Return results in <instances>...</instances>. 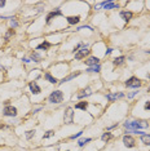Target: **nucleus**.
<instances>
[{
	"mask_svg": "<svg viewBox=\"0 0 150 151\" xmlns=\"http://www.w3.org/2000/svg\"><path fill=\"white\" fill-rule=\"evenodd\" d=\"M124 128H126L128 132L140 130V129H144V128H147V123L144 121V120H132V121L124 123Z\"/></svg>",
	"mask_w": 150,
	"mask_h": 151,
	"instance_id": "1",
	"label": "nucleus"
},
{
	"mask_svg": "<svg viewBox=\"0 0 150 151\" xmlns=\"http://www.w3.org/2000/svg\"><path fill=\"white\" fill-rule=\"evenodd\" d=\"M48 101L51 102V103H61V102L64 101V92L59 91V89L52 92L48 97Z\"/></svg>",
	"mask_w": 150,
	"mask_h": 151,
	"instance_id": "2",
	"label": "nucleus"
},
{
	"mask_svg": "<svg viewBox=\"0 0 150 151\" xmlns=\"http://www.w3.org/2000/svg\"><path fill=\"white\" fill-rule=\"evenodd\" d=\"M141 84H142L141 80H140L137 76H131V78L126 81V87H127V88H134V89H137V88H140V87H141Z\"/></svg>",
	"mask_w": 150,
	"mask_h": 151,
	"instance_id": "3",
	"label": "nucleus"
},
{
	"mask_svg": "<svg viewBox=\"0 0 150 151\" xmlns=\"http://www.w3.org/2000/svg\"><path fill=\"white\" fill-rule=\"evenodd\" d=\"M64 121H65V124H72L74 123V109L72 107H67L65 110Z\"/></svg>",
	"mask_w": 150,
	"mask_h": 151,
	"instance_id": "4",
	"label": "nucleus"
},
{
	"mask_svg": "<svg viewBox=\"0 0 150 151\" xmlns=\"http://www.w3.org/2000/svg\"><path fill=\"white\" fill-rule=\"evenodd\" d=\"M3 115H4V116H9V117H14V116H17V109H16L14 106L7 105V106L3 109Z\"/></svg>",
	"mask_w": 150,
	"mask_h": 151,
	"instance_id": "5",
	"label": "nucleus"
},
{
	"mask_svg": "<svg viewBox=\"0 0 150 151\" xmlns=\"http://www.w3.org/2000/svg\"><path fill=\"white\" fill-rule=\"evenodd\" d=\"M123 145L127 148H133L136 146V141H134V138L132 136L126 134V136H123Z\"/></svg>",
	"mask_w": 150,
	"mask_h": 151,
	"instance_id": "6",
	"label": "nucleus"
},
{
	"mask_svg": "<svg viewBox=\"0 0 150 151\" xmlns=\"http://www.w3.org/2000/svg\"><path fill=\"white\" fill-rule=\"evenodd\" d=\"M89 53H91V50L88 49L87 47L82 48V49H79V50L75 52V60H83V58H85Z\"/></svg>",
	"mask_w": 150,
	"mask_h": 151,
	"instance_id": "7",
	"label": "nucleus"
},
{
	"mask_svg": "<svg viewBox=\"0 0 150 151\" xmlns=\"http://www.w3.org/2000/svg\"><path fill=\"white\" fill-rule=\"evenodd\" d=\"M58 16H62V12L59 11V9H56V11L49 12V13L47 14V17H45V22H47V25H49V23H51L52 19L56 18V17H58Z\"/></svg>",
	"mask_w": 150,
	"mask_h": 151,
	"instance_id": "8",
	"label": "nucleus"
},
{
	"mask_svg": "<svg viewBox=\"0 0 150 151\" xmlns=\"http://www.w3.org/2000/svg\"><path fill=\"white\" fill-rule=\"evenodd\" d=\"M92 89L89 88V87H87V88H84V89H82L80 91V93H78V98L79 99H83V98H85V97H89V96H92Z\"/></svg>",
	"mask_w": 150,
	"mask_h": 151,
	"instance_id": "9",
	"label": "nucleus"
},
{
	"mask_svg": "<svg viewBox=\"0 0 150 151\" xmlns=\"http://www.w3.org/2000/svg\"><path fill=\"white\" fill-rule=\"evenodd\" d=\"M124 97V93H122V92H118V93H109V94H106V99H109V101H111V102H114V101H116L118 98H123Z\"/></svg>",
	"mask_w": 150,
	"mask_h": 151,
	"instance_id": "10",
	"label": "nucleus"
},
{
	"mask_svg": "<svg viewBox=\"0 0 150 151\" xmlns=\"http://www.w3.org/2000/svg\"><path fill=\"white\" fill-rule=\"evenodd\" d=\"M28 88H30L31 93L32 94H39L41 92V88L38 85V83L36 81H30V84H28Z\"/></svg>",
	"mask_w": 150,
	"mask_h": 151,
	"instance_id": "11",
	"label": "nucleus"
},
{
	"mask_svg": "<svg viewBox=\"0 0 150 151\" xmlns=\"http://www.w3.org/2000/svg\"><path fill=\"white\" fill-rule=\"evenodd\" d=\"M120 17L122 19H123L124 22H128L132 19V17H133V13H132L131 11H122L120 12Z\"/></svg>",
	"mask_w": 150,
	"mask_h": 151,
	"instance_id": "12",
	"label": "nucleus"
},
{
	"mask_svg": "<svg viewBox=\"0 0 150 151\" xmlns=\"http://www.w3.org/2000/svg\"><path fill=\"white\" fill-rule=\"evenodd\" d=\"M98 62H100V58H97V57H89L84 61V63L88 66V67H92V66L98 65Z\"/></svg>",
	"mask_w": 150,
	"mask_h": 151,
	"instance_id": "13",
	"label": "nucleus"
},
{
	"mask_svg": "<svg viewBox=\"0 0 150 151\" xmlns=\"http://www.w3.org/2000/svg\"><path fill=\"white\" fill-rule=\"evenodd\" d=\"M80 75V71H78V72H72V74H69L67 76H65L64 79H62L61 81H59L58 84H65V83H67V81H70V80H72V79H75L76 76H79Z\"/></svg>",
	"mask_w": 150,
	"mask_h": 151,
	"instance_id": "14",
	"label": "nucleus"
},
{
	"mask_svg": "<svg viewBox=\"0 0 150 151\" xmlns=\"http://www.w3.org/2000/svg\"><path fill=\"white\" fill-rule=\"evenodd\" d=\"M66 21L69 25H78L80 22V16H69L66 17Z\"/></svg>",
	"mask_w": 150,
	"mask_h": 151,
	"instance_id": "15",
	"label": "nucleus"
},
{
	"mask_svg": "<svg viewBox=\"0 0 150 151\" xmlns=\"http://www.w3.org/2000/svg\"><path fill=\"white\" fill-rule=\"evenodd\" d=\"M103 9H106V11H110V9H115L118 8V4L113 3L111 0H107V1H103Z\"/></svg>",
	"mask_w": 150,
	"mask_h": 151,
	"instance_id": "16",
	"label": "nucleus"
},
{
	"mask_svg": "<svg viewBox=\"0 0 150 151\" xmlns=\"http://www.w3.org/2000/svg\"><path fill=\"white\" fill-rule=\"evenodd\" d=\"M88 102L87 101H80V102H78L76 105H75V109L76 110H82V111H85L87 110V107H88Z\"/></svg>",
	"mask_w": 150,
	"mask_h": 151,
	"instance_id": "17",
	"label": "nucleus"
},
{
	"mask_svg": "<svg viewBox=\"0 0 150 151\" xmlns=\"http://www.w3.org/2000/svg\"><path fill=\"white\" fill-rule=\"evenodd\" d=\"M44 79H45L48 83H51V84H56L57 81H58L53 75H52L51 72H45V74H44Z\"/></svg>",
	"mask_w": 150,
	"mask_h": 151,
	"instance_id": "18",
	"label": "nucleus"
},
{
	"mask_svg": "<svg viewBox=\"0 0 150 151\" xmlns=\"http://www.w3.org/2000/svg\"><path fill=\"white\" fill-rule=\"evenodd\" d=\"M51 47H52V44L49 42H43L41 44H39L38 47H36V50H47Z\"/></svg>",
	"mask_w": 150,
	"mask_h": 151,
	"instance_id": "19",
	"label": "nucleus"
},
{
	"mask_svg": "<svg viewBox=\"0 0 150 151\" xmlns=\"http://www.w3.org/2000/svg\"><path fill=\"white\" fill-rule=\"evenodd\" d=\"M124 61H126V57H124V56H119V57L114 58L113 65L114 66H120V65H123L124 63Z\"/></svg>",
	"mask_w": 150,
	"mask_h": 151,
	"instance_id": "20",
	"label": "nucleus"
},
{
	"mask_svg": "<svg viewBox=\"0 0 150 151\" xmlns=\"http://www.w3.org/2000/svg\"><path fill=\"white\" fill-rule=\"evenodd\" d=\"M113 137H114L113 133H110V132H105V133H102V136H101V140H102L103 142H109V141H110Z\"/></svg>",
	"mask_w": 150,
	"mask_h": 151,
	"instance_id": "21",
	"label": "nucleus"
},
{
	"mask_svg": "<svg viewBox=\"0 0 150 151\" xmlns=\"http://www.w3.org/2000/svg\"><path fill=\"white\" fill-rule=\"evenodd\" d=\"M100 70H101V66H100V63L98 65H96V66H92V67H87V72H100Z\"/></svg>",
	"mask_w": 150,
	"mask_h": 151,
	"instance_id": "22",
	"label": "nucleus"
},
{
	"mask_svg": "<svg viewBox=\"0 0 150 151\" xmlns=\"http://www.w3.org/2000/svg\"><path fill=\"white\" fill-rule=\"evenodd\" d=\"M141 142L145 146H150V134H144L141 136Z\"/></svg>",
	"mask_w": 150,
	"mask_h": 151,
	"instance_id": "23",
	"label": "nucleus"
},
{
	"mask_svg": "<svg viewBox=\"0 0 150 151\" xmlns=\"http://www.w3.org/2000/svg\"><path fill=\"white\" fill-rule=\"evenodd\" d=\"M92 141V138H82V140L78 141V146L79 147H83V146H85L88 142H91Z\"/></svg>",
	"mask_w": 150,
	"mask_h": 151,
	"instance_id": "24",
	"label": "nucleus"
},
{
	"mask_svg": "<svg viewBox=\"0 0 150 151\" xmlns=\"http://www.w3.org/2000/svg\"><path fill=\"white\" fill-rule=\"evenodd\" d=\"M13 35H14V30L13 29H9L7 31V34L4 35V40H9V38H12Z\"/></svg>",
	"mask_w": 150,
	"mask_h": 151,
	"instance_id": "25",
	"label": "nucleus"
},
{
	"mask_svg": "<svg viewBox=\"0 0 150 151\" xmlns=\"http://www.w3.org/2000/svg\"><path fill=\"white\" fill-rule=\"evenodd\" d=\"M39 60H40V54H38L36 52L31 53V61H34V62H39Z\"/></svg>",
	"mask_w": 150,
	"mask_h": 151,
	"instance_id": "26",
	"label": "nucleus"
},
{
	"mask_svg": "<svg viewBox=\"0 0 150 151\" xmlns=\"http://www.w3.org/2000/svg\"><path fill=\"white\" fill-rule=\"evenodd\" d=\"M54 133H56V132H54V130H48V132H47L43 136V138H44V140H47V138H51V137H53V136H54Z\"/></svg>",
	"mask_w": 150,
	"mask_h": 151,
	"instance_id": "27",
	"label": "nucleus"
},
{
	"mask_svg": "<svg viewBox=\"0 0 150 151\" xmlns=\"http://www.w3.org/2000/svg\"><path fill=\"white\" fill-rule=\"evenodd\" d=\"M34 136H35V130H28V132L26 133V138H27V140H31Z\"/></svg>",
	"mask_w": 150,
	"mask_h": 151,
	"instance_id": "28",
	"label": "nucleus"
},
{
	"mask_svg": "<svg viewBox=\"0 0 150 151\" xmlns=\"http://www.w3.org/2000/svg\"><path fill=\"white\" fill-rule=\"evenodd\" d=\"M10 26H12V29H16V27H18V22L14 18H12L10 19Z\"/></svg>",
	"mask_w": 150,
	"mask_h": 151,
	"instance_id": "29",
	"label": "nucleus"
},
{
	"mask_svg": "<svg viewBox=\"0 0 150 151\" xmlns=\"http://www.w3.org/2000/svg\"><path fill=\"white\" fill-rule=\"evenodd\" d=\"M144 110H145V111H150V101H146V102H145Z\"/></svg>",
	"mask_w": 150,
	"mask_h": 151,
	"instance_id": "30",
	"label": "nucleus"
},
{
	"mask_svg": "<svg viewBox=\"0 0 150 151\" xmlns=\"http://www.w3.org/2000/svg\"><path fill=\"white\" fill-rule=\"evenodd\" d=\"M82 134H83V132H79V133H76V134H72V136H70V138H71V140H75V138H79Z\"/></svg>",
	"mask_w": 150,
	"mask_h": 151,
	"instance_id": "31",
	"label": "nucleus"
},
{
	"mask_svg": "<svg viewBox=\"0 0 150 151\" xmlns=\"http://www.w3.org/2000/svg\"><path fill=\"white\" fill-rule=\"evenodd\" d=\"M136 94H137V92H132V93H129L127 97H128V98H133V97L136 96Z\"/></svg>",
	"mask_w": 150,
	"mask_h": 151,
	"instance_id": "32",
	"label": "nucleus"
},
{
	"mask_svg": "<svg viewBox=\"0 0 150 151\" xmlns=\"http://www.w3.org/2000/svg\"><path fill=\"white\" fill-rule=\"evenodd\" d=\"M111 52H113V49H111V48H109V49H107V50H106V52H105V56H109V54H110Z\"/></svg>",
	"mask_w": 150,
	"mask_h": 151,
	"instance_id": "33",
	"label": "nucleus"
},
{
	"mask_svg": "<svg viewBox=\"0 0 150 151\" xmlns=\"http://www.w3.org/2000/svg\"><path fill=\"white\" fill-rule=\"evenodd\" d=\"M116 127H118V123H116V124H114V125H111V127H109V128H107V130L113 129V128H116Z\"/></svg>",
	"mask_w": 150,
	"mask_h": 151,
	"instance_id": "34",
	"label": "nucleus"
},
{
	"mask_svg": "<svg viewBox=\"0 0 150 151\" xmlns=\"http://www.w3.org/2000/svg\"><path fill=\"white\" fill-rule=\"evenodd\" d=\"M4 5H5V1L4 0H0V8H3Z\"/></svg>",
	"mask_w": 150,
	"mask_h": 151,
	"instance_id": "35",
	"label": "nucleus"
},
{
	"mask_svg": "<svg viewBox=\"0 0 150 151\" xmlns=\"http://www.w3.org/2000/svg\"><path fill=\"white\" fill-rule=\"evenodd\" d=\"M22 61H23L25 63H30V62H31V60H28V58H23Z\"/></svg>",
	"mask_w": 150,
	"mask_h": 151,
	"instance_id": "36",
	"label": "nucleus"
},
{
	"mask_svg": "<svg viewBox=\"0 0 150 151\" xmlns=\"http://www.w3.org/2000/svg\"><path fill=\"white\" fill-rule=\"evenodd\" d=\"M40 110H41V107H38V109H35V110H34V114H36V112H38V111H40Z\"/></svg>",
	"mask_w": 150,
	"mask_h": 151,
	"instance_id": "37",
	"label": "nucleus"
},
{
	"mask_svg": "<svg viewBox=\"0 0 150 151\" xmlns=\"http://www.w3.org/2000/svg\"><path fill=\"white\" fill-rule=\"evenodd\" d=\"M65 151H70V150H65Z\"/></svg>",
	"mask_w": 150,
	"mask_h": 151,
	"instance_id": "38",
	"label": "nucleus"
}]
</instances>
